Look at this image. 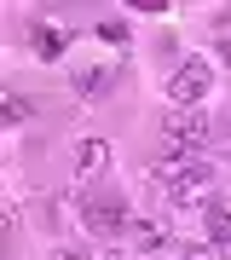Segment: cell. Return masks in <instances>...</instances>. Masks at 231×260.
<instances>
[{
  "label": "cell",
  "mask_w": 231,
  "mask_h": 260,
  "mask_svg": "<svg viewBox=\"0 0 231 260\" xmlns=\"http://www.w3.org/2000/svg\"><path fill=\"white\" fill-rule=\"evenodd\" d=\"M208 58H179V70L168 75V99L174 104H203L208 99Z\"/></svg>",
  "instance_id": "277c9868"
},
{
  "label": "cell",
  "mask_w": 231,
  "mask_h": 260,
  "mask_svg": "<svg viewBox=\"0 0 231 260\" xmlns=\"http://www.w3.org/2000/svg\"><path fill=\"white\" fill-rule=\"evenodd\" d=\"M156 185L179 208H203L214 197V168H208V156H162L156 162Z\"/></svg>",
  "instance_id": "6da1fadb"
},
{
  "label": "cell",
  "mask_w": 231,
  "mask_h": 260,
  "mask_svg": "<svg viewBox=\"0 0 231 260\" xmlns=\"http://www.w3.org/2000/svg\"><path fill=\"white\" fill-rule=\"evenodd\" d=\"M81 220H87V232L98 237V243H116V237H127V232H133L127 203H121V197H110V191L87 197V203H81Z\"/></svg>",
  "instance_id": "7a4b0ae2"
},
{
  "label": "cell",
  "mask_w": 231,
  "mask_h": 260,
  "mask_svg": "<svg viewBox=\"0 0 231 260\" xmlns=\"http://www.w3.org/2000/svg\"><path fill=\"white\" fill-rule=\"evenodd\" d=\"M203 232H208L214 249L231 254V197H208L203 203Z\"/></svg>",
  "instance_id": "5b68a950"
},
{
  "label": "cell",
  "mask_w": 231,
  "mask_h": 260,
  "mask_svg": "<svg viewBox=\"0 0 231 260\" xmlns=\"http://www.w3.org/2000/svg\"><path fill=\"white\" fill-rule=\"evenodd\" d=\"M220 64H231V35H225V41H220Z\"/></svg>",
  "instance_id": "4fadbf2b"
},
{
  "label": "cell",
  "mask_w": 231,
  "mask_h": 260,
  "mask_svg": "<svg viewBox=\"0 0 231 260\" xmlns=\"http://www.w3.org/2000/svg\"><path fill=\"white\" fill-rule=\"evenodd\" d=\"M208 139H214V127L203 116H168V127H162L168 156H196V150H208Z\"/></svg>",
  "instance_id": "3957f363"
},
{
  "label": "cell",
  "mask_w": 231,
  "mask_h": 260,
  "mask_svg": "<svg viewBox=\"0 0 231 260\" xmlns=\"http://www.w3.org/2000/svg\"><path fill=\"white\" fill-rule=\"evenodd\" d=\"M133 237H139V249H168L174 243V232H168V220H145V225H133Z\"/></svg>",
  "instance_id": "9c48e42d"
},
{
  "label": "cell",
  "mask_w": 231,
  "mask_h": 260,
  "mask_svg": "<svg viewBox=\"0 0 231 260\" xmlns=\"http://www.w3.org/2000/svg\"><path fill=\"white\" fill-rule=\"evenodd\" d=\"M52 260H92V249H81V243H70V249H52Z\"/></svg>",
  "instance_id": "7c38bea8"
},
{
  "label": "cell",
  "mask_w": 231,
  "mask_h": 260,
  "mask_svg": "<svg viewBox=\"0 0 231 260\" xmlns=\"http://www.w3.org/2000/svg\"><path fill=\"white\" fill-rule=\"evenodd\" d=\"M0 116H6V127H23L29 116H35V104L18 99V93H6V104H0Z\"/></svg>",
  "instance_id": "8fae6325"
},
{
  "label": "cell",
  "mask_w": 231,
  "mask_h": 260,
  "mask_svg": "<svg viewBox=\"0 0 231 260\" xmlns=\"http://www.w3.org/2000/svg\"><path fill=\"white\" fill-rule=\"evenodd\" d=\"M64 47H70V35L58 23H29V52H35V58L52 64V58H64Z\"/></svg>",
  "instance_id": "8992f818"
},
{
  "label": "cell",
  "mask_w": 231,
  "mask_h": 260,
  "mask_svg": "<svg viewBox=\"0 0 231 260\" xmlns=\"http://www.w3.org/2000/svg\"><path fill=\"white\" fill-rule=\"evenodd\" d=\"M104 162H110V145H104V139H81V150H75V174L92 179V174H104Z\"/></svg>",
  "instance_id": "ba28073f"
},
{
  "label": "cell",
  "mask_w": 231,
  "mask_h": 260,
  "mask_svg": "<svg viewBox=\"0 0 231 260\" xmlns=\"http://www.w3.org/2000/svg\"><path fill=\"white\" fill-rule=\"evenodd\" d=\"M92 35H98L104 47H116V52L127 47V23H121V18H98V23H92Z\"/></svg>",
  "instance_id": "30bf717a"
},
{
  "label": "cell",
  "mask_w": 231,
  "mask_h": 260,
  "mask_svg": "<svg viewBox=\"0 0 231 260\" xmlns=\"http://www.w3.org/2000/svg\"><path fill=\"white\" fill-rule=\"evenodd\" d=\"M110 87H116V75L104 70V64H87V70H75V93H81V99H104Z\"/></svg>",
  "instance_id": "52a82bcc"
}]
</instances>
